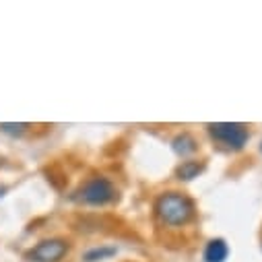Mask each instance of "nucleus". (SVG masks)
<instances>
[{"mask_svg":"<svg viewBox=\"0 0 262 262\" xmlns=\"http://www.w3.org/2000/svg\"><path fill=\"white\" fill-rule=\"evenodd\" d=\"M155 215L167 227H184L194 219V203L182 192H163L155 201Z\"/></svg>","mask_w":262,"mask_h":262,"instance_id":"f257e3e1","label":"nucleus"},{"mask_svg":"<svg viewBox=\"0 0 262 262\" xmlns=\"http://www.w3.org/2000/svg\"><path fill=\"white\" fill-rule=\"evenodd\" d=\"M118 190L112 184L110 178L103 176H91L87 182H83L71 199L79 205H87V207H105L110 203L116 201Z\"/></svg>","mask_w":262,"mask_h":262,"instance_id":"f03ea898","label":"nucleus"},{"mask_svg":"<svg viewBox=\"0 0 262 262\" xmlns=\"http://www.w3.org/2000/svg\"><path fill=\"white\" fill-rule=\"evenodd\" d=\"M207 130L215 143H219L221 147L229 149V151H242L250 139V133L244 124L237 122H215V124H207Z\"/></svg>","mask_w":262,"mask_h":262,"instance_id":"7ed1b4c3","label":"nucleus"},{"mask_svg":"<svg viewBox=\"0 0 262 262\" xmlns=\"http://www.w3.org/2000/svg\"><path fill=\"white\" fill-rule=\"evenodd\" d=\"M69 252V242L60 237L41 239L27 256L31 262H60Z\"/></svg>","mask_w":262,"mask_h":262,"instance_id":"20e7f679","label":"nucleus"},{"mask_svg":"<svg viewBox=\"0 0 262 262\" xmlns=\"http://www.w3.org/2000/svg\"><path fill=\"white\" fill-rule=\"evenodd\" d=\"M227 256H229V246H227V242L221 239V237L211 239V242L207 244V248H205V254H203L205 262H225Z\"/></svg>","mask_w":262,"mask_h":262,"instance_id":"39448f33","label":"nucleus"},{"mask_svg":"<svg viewBox=\"0 0 262 262\" xmlns=\"http://www.w3.org/2000/svg\"><path fill=\"white\" fill-rule=\"evenodd\" d=\"M203 171H205V165H203L201 161L190 159V161H182V163L178 165L176 178L182 180V182H190V180H194V178H199Z\"/></svg>","mask_w":262,"mask_h":262,"instance_id":"423d86ee","label":"nucleus"},{"mask_svg":"<svg viewBox=\"0 0 262 262\" xmlns=\"http://www.w3.org/2000/svg\"><path fill=\"white\" fill-rule=\"evenodd\" d=\"M171 149L180 155V157H188V155H192V153H196V141L188 135V133H182V135H178L173 141H171Z\"/></svg>","mask_w":262,"mask_h":262,"instance_id":"0eeeda50","label":"nucleus"},{"mask_svg":"<svg viewBox=\"0 0 262 262\" xmlns=\"http://www.w3.org/2000/svg\"><path fill=\"white\" fill-rule=\"evenodd\" d=\"M116 248L114 246H101V248H91L83 254V260L85 262H99V260H107L112 256H116Z\"/></svg>","mask_w":262,"mask_h":262,"instance_id":"6e6552de","label":"nucleus"},{"mask_svg":"<svg viewBox=\"0 0 262 262\" xmlns=\"http://www.w3.org/2000/svg\"><path fill=\"white\" fill-rule=\"evenodd\" d=\"M27 128H29V124H25V122H19V124L3 122V124H0V133H5L9 137H23L27 133Z\"/></svg>","mask_w":262,"mask_h":262,"instance_id":"1a4fd4ad","label":"nucleus"},{"mask_svg":"<svg viewBox=\"0 0 262 262\" xmlns=\"http://www.w3.org/2000/svg\"><path fill=\"white\" fill-rule=\"evenodd\" d=\"M260 151H262V143H260Z\"/></svg>","mask_w":262,"mask_h":262,"instance_id":"9d476101","label":"nucleus"}]
</instances>
